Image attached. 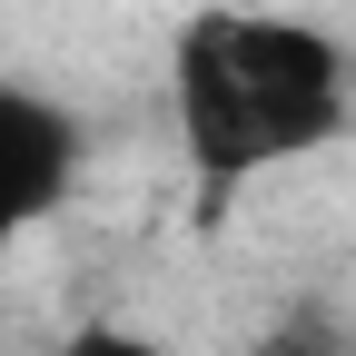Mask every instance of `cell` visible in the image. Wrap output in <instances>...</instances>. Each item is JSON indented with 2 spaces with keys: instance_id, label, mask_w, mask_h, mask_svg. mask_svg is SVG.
<instances>
[{
  "instance_id": "4",
  "label": "cell",
  "mask_w": 356,
  "mask_h": 356,
  "mask_svg": "<svg viewBox=\"0 0 356 356\" xmlns=\"http://www.w3.org/2000/svg\"><path fill=\"white\" fill-rule=\"evenodd\" d=\"M346 337H337V317H287L277 337H267V356H337Z\"/></svg>"
},
{
  "instance_id": "1",
  "label": "cell",
  "mask_w": 356,
  "mask_h": 356,
  "mask_svg": "<svg viewBox=\"0 0 356 356\" xmlns=\"http://www.w3.org/2000/svg\"><path fill=\"white\" fill-rule=\"evenodd\" d=\"M168 129L198 188H248L356 129L346 40L307 10L218 0L168 40Z\"/></svg>"
},
{
  "instance_id": "3",
  "label": "cell",
  "mask_w": 356,
  "mask_h": 356,
  "mask_svg": "<svg viewBox=\"0 0 356 356\" xmlns=\"http://www.w3.org/2000/svg\"><path fill=\"white\" fill-rule=\"evenodd\" d=\"M40 356H178V346H168V337H149V327H109V317H89V327L50 337Z\"/></svg>"
},
{
  "instance_id": "2",
  "label": "cell",
  "mask_w": 356,
  "mask_h": 356,
  "mask_svg": "<svg viewBox=\"0 0 356 356\" xmlns=\"http://www.w3.org/2000/svg\"><path fill=\"white\" fill-rule=\"evenodd\" d=\"M79 188V119L0 70V248L30 238L40 218H60V198Z\"/></svg>"
}]
</instances>
